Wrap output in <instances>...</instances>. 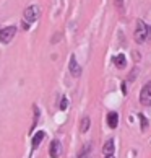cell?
<instances>
[{"label": "cell", "instance_id": "6", "mask_svg": "<svg viewBox=\"0 0 151 158\" xmlns=\"http://www.w3.org/2000/svg\"><path fill=\"white\" fill-rule=\"evenodd\" d=\"M62 153V145L59 140H52L50 142V147H49V155L50 158H59Z\"/></svg>", "mask_w": 151, "mask_h": 158}, {"label": "cell", "instance_id": "5", "mask_svg": "<svg viewBox=\"0 0 151 158\" xmlns=\"http://www.w3.org/2000/svg\"><path fill=\"white\" fill-rule=\"evenodd\" d=\"M68 70H70L72 77H75V78L81 77V65L77 62V57H75V56H70V64H68Z\"/></svg>", "mask_w": 151, "mask_h": 158}, {"label": "cell", "instance_id": "3", "mask_svg": "<svg viewBox=\"0 0 151 158\" xmlns=\"http://www.w3.org/2000/svg\"><path fill=\"white\" fill-rule=\"evenodd\" d=\"M15 34H16V26L15 25L5 26L3 30H0V43H2V44L11 43V39L15 38Z\"/></svg>", "mask_w": 151, "mask_h": 158}, {"label": "cell", "instance_id": "16", "mask_svg": "<svg viewBox=\"0 0 151 158\" xmlns=\"http://www.w3.org/2000/svg\"><path fill=\"white\" fill-rule=\"evenodd\" d=\"M115 7H117V8H124V0H115Z\"/></svg>", "mask_w": 151, "mask_h": 158}, {"label": "cell", "instance_id": "1", "mask_svg": "<svg viewBox=\"0 0 151 158\" xmlns=\"http://www.w3.org/2000/svg\"><path fill=\"white\" fill-rule=\"evenodd\" d=\"M133 36H135L137 44H145L148 41V25L143 20L137 21V28H135V34Z\"/></svg>", "mask_w": 151, "mask_h": 158}, {"label": "cell", "instance_id": "4", "mask_svg": "<svg viewBox=\"0 0 151 158\" xmlns=\"http://www.w3.org/2000/svg\"><path fill=\"white\" fill-rule=\"evenodd\" d=\"M140 103L143 106H151V81L143 85V88L140 91Z\"/></svg>", "mask_w": 151, "mask_h": 158}, {"label": "cell", "instance_id": "2", "mask_svg": "<svg viewBox=\"0 0 151 158\" xmlns=\"http://www.w3.org/2000/svg\"><path fill=\"white\" fill-rule=\"evenodd\" d=\"M39 16H41V10L38 5H30L26 10H25V13H23V18H25L26 23H34V21H38L39 20Z\"/></svg>", "mask_w": 151, "mask_h": 158}, {"label": "cell", "instance_id": "18", "mask_svg": "<svg viewBox=\"0 0 151 158\" xmlns=\"http://www.w3.org/2000/svg\"><path fill=\"white\" fill-rule=\"evenodd\" d=\"M106 158H114L112 155H106Z\"/></svg>", "mask_w": 151, "mask_h": 158}, {"label": "cell", "instance_id": "14", "mask_svg": "<svg viewBox=\"0 0 151 158\" xmlns=\"http://www.w3.org/2000/svg\"><path fill=\"white\" fill-rule=\"evenodd\" d=\"M138 118H140V121H141V131H146L148 121H146V118H145V114H138Z\"/></svg>", "mask_w": 151, "mask_h": 158}, {"label": "cell", "instance_id": "8", "mask_svg": "<svg viewBox=\"0 0 151 158\" xmlns=\"http://www.w3.org/2000/svg\"><path fill=\"white\" fill-rule=\"evenodd\" d=\"M117 124H119V114L115 113V111H112V113L107 114V126L111 129H115Z\"/></svg>", "mask_w": 151, "mask_h": 158}, {"label": "cell", "instance_id": "12", "mask_svg": "<svg viewBox=\"0 0 151 158\" xmlns=\"http://www.w3.org/2000/svg\"><path fill=\"white\" fill-rule=\"evenodd\" d=\"M89 124H91L89 116H85V118L81 119V122H80V131L83 132V134H86V132L89 131Z\"/></svg>", "mask_w": 151, "mask_h": 158}, {"label": "cell", "instance_id": "15", "mask_svg": "<svg viewBox=\"0 0 151 158\" xmlns=\"http://www.w3.org/2000/svg\"><path fill=\"white\" fill-rule=\"evenodd\" d=\"M67 106H68V101H67V98L63 96V98H62V103H60V109H62V111H65Z\"/></svg>", "mask_w": 151, "mask_h": 158}, {"label": "cell", "instance_id": "11", "mask_svg": "<svg viewBox=\"0 0 151 158\" xmlns=\"http://www.w3.org/2000/svg\"><path fill=\"white\" fill-rule=\"evenodd\" d=\"M112 62L115 64V67H117V69H125V65H127V59H125L124 54L115 56L114 59H112Z\"/></svg>", "mask_w": 151, "mask_h": 158}, {"label": "cell", "instance_id": "13", "mask_svg": "<svg viewBox=\"0 0 151 158\" xmlns=\"http://www.w3.org/2000/svg\"><path fill=\"white\" fill-rule=\"evenodd\" d=\"M33 111H34V121H33V126H31V129H30V132L33 131L34 127H36L38 121H39V109H38V106H33Z\"/></svg>", "mask_w": 151, "mask_h": 158}, {"label": "cell", "instance_id": "9", "mask_svg": "<svg viewBox=\"0 0 151 158\" xmlns=\"http://www.w3.org/2000/svg\"><path fill=\"white\" fill-rule=\"evenodd\" d=\"M91 148H93V147H91V142H86V143L83 145V148L78 152V156H77V158H89Z\"/></svg>", "mask_w": 151, "mask_h": 158}, {"label": "cell", "instance_id": "17", "mask_svg": "<svg viewBox=\"0 0 151 158\" xmlns=\"http://www.w3.org/2000/svg\"><path fill=\"white\" fill-rule=\"evenodd\" d=\"M148 41H151V26L148 25Z\"/></svg>", "mask_w": 151, "mask_h": 158}, {"label": "cell", "instance_id": "10", "mask_svg": "<svg viewBox=\"0 0 151 158\" xmlns=\"http://www.w3.org/2000/svg\"><path fill=\"white\" fill-rule=\"evenodd\" d=\"M114 148H115L114 139H109L107 142L104 143V147H102V153H104V155H112V153H114Z\"/></svg>", "mask_w": 151, "mask_h": 158}, {"label": "cell", "instance_id": "7", "mask_svg": "<svg viewBox=\"0 0 151 158\" xmlns=\"http://www.w3.org/2000/svg\"><path fill=\"white\" fill-rule=\"evenodd\" d=\"M44 137H46V132H44V131H39L38 134H34V135H33V140H31V143H33V150H36V148L39 147Z\"/></svg>", "mask_w": 151, "mask_h": 158}]
</instances>
